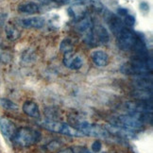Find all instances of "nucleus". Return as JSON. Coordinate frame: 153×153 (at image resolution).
I'll return each mask as SVG.
<instances>
[{
	"mask_svg": "<svg viewBox=\"0 0 153 153\" xmlns=\"http://www.w3.org/2000/svg\"><path fill=\"white\" fill-rule=\"evenodd\" d=\"M108 132L109 133H112L118 137H122V138H132L134 136L133 132H130V130L125 129L119 127H115V126H108Z\"/></svg>",
	"mask_w": 153,
	"mask_h": 153,
	"instance_id": "nucleus-18",
	"label": "nucleus"
},
{
	"mask_svg": "<svg viewBox=\"0 0 153 153\" xmlns=\"http://www.w3.org/2000/svg\"><path fill=\"white\" fill-rule=\"evenodd\" d=\"M17 128L15 124L10 120V119L1 116L0 117V132L5 138L9 140H13L16 133Z\"/></svg>",
	"mask_w": 153,
	"mask_h": 153,
	"instance_id": "nucleus-10",
	"label": "nucleus"
},
{
	"mask_svg": "<svg viewBox=\"0 0 153 153\" xmlns=\"http://www.w3.org/2000/svg\"><path fill=\"white\" fill-rule=\"evenodd\" d=\"M121 71L125 75L133 77L146 75V74L151 73L152 71L151 59H149V56H137L133 60L124 64L121 66Z\"/></svg>",
	"mask_w": 153,
	"mask_h": 153,
	"instance_id": "nucleus-1",
	"label": "nucleus"
},
{
	"mask_svg": "<svg viewBox=\"0 0 153 153\" xmlns=\"http://www.w3.org/2000/svg\"><path fill=\"white\" fill-rule=\"evenodd\" d=\"M77 128V129L79 130L84 136H90V137L95 138H107L110 136V133L108 132V130L98 124L83 121L78 123Z\"/></svg>",
	"mask_w": 153,
	"mask_h": 153,
	"instance_id": "nucleus-5",
	"label": "nucleus"
},
{
	"mask_svg": "<svg viewBox=\"0 0 153 153\" xmlns=\"http://www.w3.org/2000/svg\"><path fill=\"white\" fill-rule=\"evenodd\" d=\"M86 1H88V0H75V2H76L77 4H81V3L86 2Z\"/></svg>",
	"mask_w": 153,
	"mask_h": 153,
	"instance_id": "nucleus-29",
	"label": "nucleus"
},
{
	"mask_svg": "<svg viewBox=\"0 0 153 153\" xmlns=\"http://www.w3.org/2000/svg\"><path fill=\"white\" fill-rule=\"evenodd\" d=\"M92 37H93V43H99V44L108 43L110 38L109 32H108L106 28L101 25H98L94 27Z\"/></svg>",
	"mask_w": 153,
	"mask_h": 153,
	"instance_id": "nucleus-13",
	"label": "nucleus"
},
{
	"mask_svg": "<svg viewBox=\"0 0 153 153\" xmlns=\"http://www.w3.org/2000/svg\"><path fill=\"white\" fill-rule=\"evenodd\" d=\"M5 33L7 39L10 41H16L17 39H19L21 33L20 30L17 28V27L13 24V23H8L5 26Z\"/></svg>",
	"mask_w": 153,
	"mask_h": 153,
	"instance_id": "nucleus-17",
	"label": "nucleus"
},
{
	"mask_svg": "<svg viewBox=\"0 0 153 153\" xmlns=\"http://www.w3.org/2000/svg\"><path fill=\"white\" fill-rule=\"evenodd\" d=\"M75 28L78 33L82 34L84 37V41L87 44H93L92 32H93L94 26L91 17L84 15L81 18H79L75 26Z\"/></svg>",
	"mask_w": 153,
	"mask_h": 153,
	"instance_id": "nucleus-7",
	"label": "nucleus"
},
{
	"mask_svg": "<svg viewBox=\"0 0 153 153\" xmlns=\"http://www.w3.org/2000/svg\"><path fill=\"white\" fill-rule=\"evenodd\" d=\"M73 47L72 42L68 38L64 39V41H62V43L61 44V49L62 51H64V52H66V51L73 50V47Z\"/></svg>",
	"mask_w": 153,
	"mask_h": 153,
	"instance_id": "nucleus-20",
	"label": "nucleus"
},
{
	"mask_svg": "<svg viewBox=\"0 0 153 153\" xmlns=\"http://www.w3.org/2000/svg\"><path fill=\"white\" fill-rule=\"evenodd\" d=\"M91 57H92V61H94V64L99 67H104L109 64V56L102 50L94 51Z\"/></svg>",
	"mask_w": 153,
	"mask_h": 153,
	"instance_id": "nucleus-15",
	"label": "nucleus"
},
{
	"mask_svg": "<svg viewBox=\"0 0 153 153\" xmlns=\"http://www.w3.org/2000/svg\"><path fill=\"white\" fill-rule=\"evenodd\" d=\"M140 8H141V10H149V5H147L146 3H142L141 5H140Z\"/></svg>",
	"mask_w": 153,
	"mask_h": 153,
	"instance_id": "nucleus-28",
	"label": "nucleus"
},
{
	"mask_svg": "<svg viewBox=\"0 0 153 153\" xmlns=\"http://www.w3.org/2000/svg\"><path fill=\"white\" fill-rule=\"evenodd\" d=\"M101 149H102L101 142L98 141V140L95 141L94 143H93V145H92V150L96 153V152H99L101 150Z\"/></svg>",
	"mask_w": 153,
	"mask_h": 153,
	"instance_id": "nucleus-23",
	"label": "nucleus"
},
{
	"mask_svg": "<svg viewBox=\"0 0 153 153\" xmlns=\"http://www.w3.org/2000/svg\"><path fill=\"white\" fill-rule=\"evenodd\" d=\"M60 146H61V145H60V143H59L58 141H52L51 143L48 144L47 149H48L49 150H55V149H58V147H59Z\"/></svg>",
	"mask_w": 153,
	"mask_h": 153,
	"instance_id": "nucleus-24",
	"label": "nucleus"
},
{
	"mask_svg": "<svg viewBox=\"0 0 153 153\" xmlns=\"http://www.w3.org/2000/svg\"><path fill=\"white\" fill-rule=\"evenodd\" d=\"M57 153H74V152H73L72 147H66V149H61V150L58 151Z\"/></svg>",
	"mask_w": 153,
	"mask_h": 153,
	"instance_id": "nucleus-27",
	"label": "nucleus"
},
{
	"mask_svg": "<svg viewBox=\"0 0 153 153\" xmlns=\"http://www.w3.org/2000/svg\"><path fill=\"white\" fill-rule=\"evenodd\" d=\"M0 107L6 111H13V112L18 111L19 109L18 105H17L15 102L11 101L9 98H0Z\"/></svg>",
	"mask_w": 153,
	"mask_h": 153,
	"instance_id": "nucleus-19",
	"label": "nucleus"
},
{
	"mask_svg": "<svg viewBox=\"0 0 153 153\" xmlns=\"http://www.w3.org/2000/svg\"><path fill=\"white\" fill-rule=\"evenodd\" d=\"M73 152L74 153H93L91 150H89L87 147L85 146H77L72 147Z\"/></svg>",
	"mask_w": 153,
	"mask_h": 153,
	"instance_id": "nucleus-21",
	"label": "nucleus"
},
{
	"mask_svg": "<svg viewBox=\"0 0 153 153\" xmlns=\"http://www.w3.org/2000/svg\"><path fill=\"white\" fill-rule=\"evenodd\" d=\"M23 112H24L27 116H30L32 118H39L41 116L39 106L35 101L32 100H27L23 104Z\"/></svg>",
	"mask_w": 153,
	"mask_h": 153,
	"instance_id": "nucleus-14",
	"label": "nucleus"
},
{
	"mask_svg": "<svg viewBox=\"0 0 153 153\" xmlns=\"http://www.w3.org/2000/svg\"><path fill=\"white\" fill-rule=\"evenodd\" d=\"M110 121L112 126L128 129L130 132H136V130H141L144 129V124L129 113L115 116Z\"/></svg>",
	"mask_w": 153,
	"mask_h": 153,
	"instance_id": "nucleus-4",
	"label": "nucleus"
},
{
	"mask_svg": "<svg viewBox=\"0 0 153 153\" xmlns=\"http://www.w3.org/2000/svg\"><path fill=\"white\" fill-rule=\"evenodd\" d=\"M18 11L25 14H34L40 11L39 5L35 2H26L18 6Z\"/></svg>",
	"mask_w": 153,
	"mask_h": 153,
	"instance_id": "nucleus-16",
	"label": "nucleus"
},
{
	"mask_svg": "<svg viewBox=\"0 0 153 153\" xmlns=\"http://www.w3.org/2000/svg\"><path fill=\"white\" fill-rule=\"evenodd\" d=\"M41 132H38V130L30 128L23 127L20 129H17L13 141L17 146L27 147L37 144L41 140Z\"/></svg>",
	"mask_w": 153,
	"mask_h": 153,
	"instance_id": "nucleus-2",
	"label": "nucleus"
},
{
	"mask_svg": "<svg viewBox=\"0 0 153 153\" xmlns=\"http://www.w3.org/2000/svg\"><path fill=\"white\" fill-rule=\"evenodd\" d=\"M125 24H126L127 26H129V27H132L135 24V18H134V16L132 15H129V14H127L126 17H125Z\"/></svg>",
	"mask_w": 153,
	"mask_h": 153,
	"instance_id": "nucleus-22",
	"label": "nucleus"
},
{
	"mask_svg": "<svg viewBox=\"0 0 153 153\" xmlns=\"http://www.w3.org/2000/svg\"><path fill=\"white\" fill-rule=\"evenodd\" d=\"M6 18H7V14H6V13H0V27H2L4 25Z\"/></svg>",
	"mask_w": 153,
	"mask_h": 153,
	"instance_id": "nucleus-25",
	"label": "nucleus"
},
{
	"mask_svg": "<svg viewBox=\"0 0 153 153\" xmlns=\"http://www.w3.org/2000/svg\"><path fill=\"white\" fill-rule=\"evenodd\" d=\"M64 65L72 70L81 69L83 65V59L81 55L75 54L73 50L66 51L64 56Z\"/></svg>",
	"mask_w": 153,
	"mask_h": 153,
	"instance_id": "nucleus-9",
	"label": "nucleus"
},
{
	"mask_svg": "<svg viewBox=\"0 0 153 153\" xmlns=\"http://www.w3.org/2000/svg\"><path fill=\"white\" fill-rule=\"evenodd\" d=\"M44 19L43 17L34 16L28 18H22L18 20V25L24 28H41L44 26Z\"/></svg>",
	"mask_w": 153,
	"mask_h": 153,
	"instance_id": "nucleus-11",
	"label": "nucleus"
},
{
	"mask_svg": "<svg viewBox=\"0 0 153 153\" xmlns=\"http://www.w3.org/2000/svg\"><path fill=\"white\" fill-rule=\"evenodd\" d=\"M118 14L119 15H121V16H126L128 14V10L126 9H118Z\"/></svg>",
	"mask_w": 153,
	"mask_h": 153,
	"instance_id": "nucleus-26",
	"label": "nucleus"
},
{
	"mask_svg": "<svg viewBox=\"0 0 153 153\" xmlns=\"http://www.w3.org/2000/svg\"><path fill=\"white\" fill-rule=\"evenodd\" d=\"M138 39L139 38L133 32L126 30L125 27L116 35L117 45L123 51H129L134 49L136 44L138 42Z\"/></svg>",
	"mask_w": 153,
	"mask_h": 153,
	"instance_id": "nucleus-6",
	"label": "nucleus"
},
{
	"mask_svg": "<svg viewBox=\"0 0 153 153\" xmlns=\"http://www.w3.org/2000/svg\"><path fill=\"white\" fill-rule=\"evenodd\" d=\"M105 19H106V22L108 23V25H109L112 32L115 34V36L124 28L122 20L115 13H107V14L105 15Z\"/></svg>",
	"mask_w": 153,
	"mask_h": 153,
	"instance_id": "nucleus-12",
	"label": "nucleus"
},
{
	"mask_svg": "<svg viewBox=\"0 0 153 153\" xmlns=\"http://www.w3.org/2000/svg\"><path fill=\"white\" fill-rule=\"evenodd\" d=\"M126 110L130 112H152L151 99H138L135 101H129L125 104Z\"/></svg>",
	"mask_w": 153,
	"mask_h": 153,
	"instance_id": "nucleus-8",
	"label": "nucleus"
},
{
	"mask_svg": "<svg viewBox=\"0 0 153 153\" xmlns=\"http://www.w3.org/2000/svg\"><path fill=\"white\" fill-rule=\"evenodd\" d=\"M40 126L43 127L44 129L49 130V132L72 136V137H83V134L78 130L77 129L71 127L70 125H68L64 122L54 121V120H45L40 123Z\"/></svg>",
	"mask_w": 153,
	"mask_h": 153,
	"instance_id": "nucleus-3",
	"label": "nucleus"
}]
</instances>
